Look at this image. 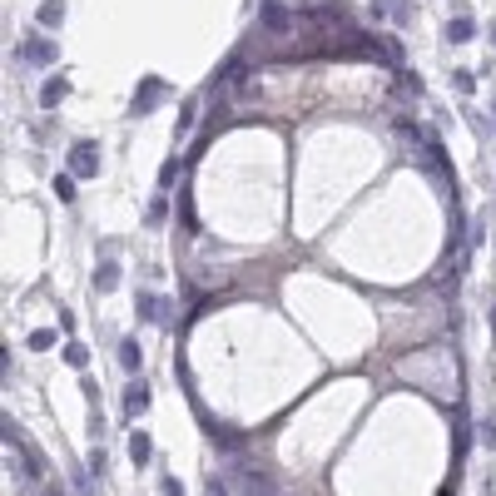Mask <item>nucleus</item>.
Masks as SVG:
<instances>
[{
    "mask_svg": "<svg viewBox=\"0 0 496 496\" xmlns=\"http://www.w3.org/2000/svg\"><path fill=\"white\" fill-rule=\"evenodd\" d=\"M233 492L238 496H283L268 472H258V467H238V457H233Z\"/></svg>",
    "mask_w": 496,
    "mask_h": 496,
    "instance_id": "f257e3e1",
    "label": "nucleus"
},
{
    "mask_svg": "<svg viewBox=\"0 0 496 496\" xmlns=\"http://www.w3.org/2000/svg\"><path fill=\"white\" fill-rule=\"evenodd\" d=\"M169 95H174V85H169L164 75H144L139 90H134V114H149L159 99H169Z\"/></svg>",
    "mask_w": 496,
    "mask_h": 496,
    "instance_id": "f03ea898",
    "label": "nucleus"
},
{
    "mask_svg": "<svg viewBox=\"0 0 496 496\" xmlns=\"http://www.w3.org/2000/svg\"><path fill=\"white\" fill-rule=\"evenodd\" d=\"M95 169H99V144L95 139H80V144L70 149V174H75V179H95Z\"/></svg>",
    "mask_w": 496,
    "mask_h": 496,
    "instance_id": "7ed1b4c3",
    "label": "nucleus"
},
{
    "mask_svg": "<svg viewBox=\"0 0 496 496\" xmlns=\"http://www.w3.org/2000/svg\"><path fill=\"white\" fill-rule=\"evenodd\" d=\"M258 25L273 30V35H288V30H293V10H288L283 0H263V5H258Z\"/></svg>",
    "mask_w": 496,
    "mask_h": 496,
    "instance_id": "20e7f679",
    "label": "nucleus"
},
{
    "mask_svg": "<svg viewBox=\"0 0 496 496\" xmlns=\"http://www.w3.org/2000/svg\"><path fill=\"white\" fill-rule=\"evenodd\" d=\"M20 60H25V65H35V70L55 65V40H45V35H30V40L20 45Z\"/></svg>",
    "mask_w": 496,
    "mask_h": 496,
    "instance_id": "39448f33",
    "label": "nucleus"
},
{
    "mask_svg": "<svg viewBox=\"0 0 496 496\" xmlns=\"http://www.w3.org/2000/svg\"><path fill=\"white\" fill-rule=\"evenodd\" d=\"M427 159H432V174L442 179V189L452 194V159H447V149L442 144H427Z\"/></svg>",
    "mask_w": 496,
    "mask_h": 496,
    "instance_id": "423d86ee",
    "label": "nucleus"
},
{
    "mask_svg": "<svg viewBox=\"0 0 496 496\" xmlns=\"http://www.w3.org/2000/svg\"><path fill=\"white\" fill-rule=\"evenodd\" d=\"M65 95H70V80H65V75H50V80H45V90H40V109H55Z\"/></svg>",
    "mask_w": 496,
    "mask_h": 496,
    "instance_id": "0eeeda50",
    "label": "nucleus"
},
{
    "mask_svg": "<svg viewBox=\"0 0 496 496\" xmlns=\"http://www.w3.org/2000/svg\"><path fill=\"white\" fill-rule=\"evenodd\" d=\"M134 313H139V323H159V318H164V298H154V293H139V303H134Z\"/></svg>",
    "mask_w": 496,
    "mask_h": 496,
    "instance_id": "6e6552de",
    "label": "nucleus"
},
{
    "mask_svg": "<svg viewBox=\"0 0 496 496\" xmlns=\"http://www.w3.org/2000/svg\"><path fill=\"white\" fill-rule=\"evenodd\" d=\"M95 288L99 293H114V288H119V263H114V258H104L95 268Z\"/></svg>",
    "mask_w": 496,
    "mask_h": 496,
    "instance_id": "1a4fd4ad",
    "label": "nucleus"
},
{
    "mask_svg": "<svg viewBox=\"0 0 496 496\" xmlns=\"http://www.w3.org/2000/svg\"><path fill=\"white\" fill-rule=\"evenodd\" d=\"M149 407V388L144 383H129V393H124V417H139Z\"/></svg>",
    "mask_w": 496,
    "mask_h": 496,
    "instance_id": "9d476101",
    "label": "nucleus"
},
{
    "mask_svg": "<svg viewBox=\"0 0 496 496\" xmlns=\"http://www.w3.org/2000/svg\"><path fill=\"white\" fill-rule=\"evenodd\" d=\"M149 452H154L149 432H134V437H129V457H134V467H149Z\"/></svg>",
    "mask_w": 496,
    "mask_h": 496,
    "instance_id": "9b49d317",
    "label": "nucleus"
},
{
    "mask_svg": "<svg viewBox=\"0 0 496 496\" xmlns=\"http://www.w3.org/2000/svg\"><path fill=\"white\" fill-rule=\"evenodd\" d=\"M472 35H477V25H472V20H467V15H457V20H452V25H447V40H452V45H467V40H472Z\"/></svg>",
    "mask_w": 496,
    "mask_h": 496,
    "instance_id": "f8f14e48",
    "label": "nucleus"
},
{
    "mask_svg": "<svg viewBox=\"0 0 496 496\" xmlns=\"http://www.w3.org/2000/svg\"><path fill=\"white\" fill-rule=\"evenodd\" d=\"M40 25H45V30L65 25V0H45V5H40Z\"/></svg>",
    "mask_w": 496,
    "mask_h": 496,
    "instance_id": "ddd939ff",
    "label": "nucleus"
},
{
    "mask_svg": "<svg viewBox=\"0 0 496 496\" xmlns=\"http://www.w3.org/2000/svg\"><path fill=\"white\" fill-rule=\"evenodd\" d=\"M119 363H124L129 373H139V343H134V338H119Z\"/></svg>",
    "mask_w": 496,
    "mask_h": 496,
    "instance_id": "4468645a",
    "label": "nucleus"
},
{
    "mask_svg": "<svg viewBox=\"0 0 496 496\" xmlns=\"http://www.w3.org/2000/svg\"><path fill=\"white\" fill-rule=\"evenodd\" d=\"M70 482H75V492H80V496H95V472H90V467H75V472H70Z\"/></svg>",
    "mask_w": 496,
    "mask_h": 496,
    "instance_id": "2eb2a0df",
    "label": "nucleus"
},
{
    "mask_svg": "<svg viewBox=\"0 0 496 496\" xmlns=\"http://www.w3.org/2000/svg\"><path fill=\"white\" fill-rule=\"evenodd\" d=\"M65 363L70 368H90V348L85 343H65Z\"/></svg>",
    "mask_w": 496,
    "mask_h": 496,
    "instance_id": "dca6fc26",
    "label": "nucleus"
},
{
    "mask_svg": "<svg viewBox=\"0 0 496 496\" xmlns=\"http://www.w3.org/2000/svg\"><path fill=\"white\" fill-rule=\"evenodd\" d=\"M393 129H397V139H402V144H422V129H417L412 119H397Z\"/></svg>",
    "mask_w": 496,
    "mask_h": 496,
    "instance_id": "f3484780",
    "label": "nucleus"
},
{
    "mask_svg": "<svg viewBox=\"0 0 496 496\" xmlns=\"http://www.w3.org/2000/svg\"><path fill=\"white\" fill-rule=\"evenodd\" d=\"M164 218H169V203H164V194H159L154 203H149V213H144V223H149V228H159Z\"/></svg>",
    "mask_w": 496,
    "mask_h": 496,
    "instance_id": "a211bd4d",
    "label": "nucleus"
},
{
    "mask_svg": "<svg viewBox=\"0 0 496 496\" xmlns=\"http://www.w3.org/2000/svg\"><path fill=\"white\" fill-rule=\"evenodd\" d=\"M25 343H30L35 353H45V348H55V333H50V328H35V333H30Z\"/></svg>",
    "mask_w": 496,
    "mask_h": 496,
    "instance_id": "6ab92c4d",
    "label": "nucleus"
},
{
    "mask_svg": "<svg viewBox=\"0 0 496 496\" xmlns=\"http://www.w3.org/2000/svg\"><path fill=\"white\" fill-rule=\"evenodd\" d=\"M55 194L65 198V203H75V174H60L55 179Z\"/></svg>",
    "mask_w": 496,
    "mask_h": 496,
    "instance_id": "aec40b11",
    "label": "nucleus"
},
{
    "mask_svg": "<svg viewBox=\"0 0 496 496\" xmlns=\"http://www.w3.org/2000/svg\"><path fill=\"white\" fill-rule=\"evenodd\" d=\"M452 85H457L462 95H472V90H477V75H472V70H457V75H452Z\"/></svg>",
    "mask_w": 496,
    "mask_h": 496,
    "instance_id": "412c9836",
    "label": "nucleus"
},
{
    "mask_svg": "<svg viewBox=\"0 0 496 496\" xmlns=\"http://www.w3.org/2000/svg\"><path fill=\"white\" fill-rule=\"evenodd\" d=\"M397 85H402V90H407V95H422V80H417V75H412V70H402V75H397Z\"/></svg>",
    "mask_w": 496,
    "mask_h": 496,
    "instance_id": "4be33fe9",
    "label": "nucleus"
},
{
    "mask_svg": "<svg viewBox=\"0 0 496 496\" xmlns=\"http://www.w3.org/2000/svg\"><path fill=\"white\" fill-rule=\"evenodd\" d=\"M174 179H179V159H169V164H164V169H159V189H169V184H174Z\"/></svg>",
    "mask_w": 496,
    "mask_h": 496,
    "instance_id": "5701e85b",
    "label": "nucleus"
},
{
    "mask_svg": "<svg viewBox=\"0 0 496 496\" xmlns=\"http://www.w3.org/2000/svg\"><path fill=\"white\" fill-rule=\"evenodd\" d=\"M203 496H228V487H223L218 477H208V482H203Z\"/></svg>",
    "mask_w": 496,
    "mask_h": 496,
    "instance_id": "b1692460",
    "label": "nucleus"
},
{
    "mask_svg": "<svg viewBox=\"0 0 496 496\" xmlns=\"http://www.w3.org/2000/svg\"><path fill=\"white\" fill-rule=\"evenodd\" d=\"M164 496H184V482L179 477H164Z\"/></svg>",
    "mask_w": 496,
    "mask_h": 496,
    "instance_id": "393cba45",
    "label": "nucleus"
},
{
    "mask_svg": "<svg viewBox=\"0 0 496 496\" xmlns=\"http://www.w3.org/2000/svg\"><path fill=\"white\" fill-rule=\"evenodd\" d=\"M482 437H487V447H496V417L487 422V427H482Z\"/></svg>",
    "mask_w": 496,
    "mask_h": 496,
    "instance_id": "a878e982",
    "label": "nucleus"
},
{
    "mask_svg": "<svg viewBox=\"0 0 496 496\" xmlns=\"http://www.w3.org/2000/svg\"><path fill=\"white\" fill-rule=\"evenodd\" d=\"M437 496H457V487H452V482H447V487H442V492H437Z\"/></svg>",
    "mask_w": 496,
    "mask_h": 496,
    "instance_id": "bb28decb",
    "label": "nucleus"
},
{
    "mask_svg": "<svg viewBox=\"0 0 496 496\" xmlns=\"http://www.w3.org/2000/svg\"><path fill=\"white\" fill-rule=\"evenodd\" d=\"M45 496H65V492H60V487H50V492H45Z\"/></svg>",
    "mask_w": 496,
    "mask_h": 496,
    "instance_id": "cd10ccee",
    "label": "nucleus"
},
{
    "mask_svg": "<svg viewBox=\"0 0 496 496\" xmlns=\"http://www.w3.org/2000/svg\"><path fill=\"white\" fill-rule=\"evenodd\" d=\"M492 328H496V308H492Z\"/></svg>",
    "mask_w": 496,
    "mask_h": 496,
    "instance_id": "c85d7f7f",
    "label": "nucleus"
},
{
    "mask_svg": "<svg viewBox=\"0 0 496 496\" xmlns=\"http://www.w3.org/2000/svg\"><path fill=\"white\" fill-rule=\"evenodd\" d=\"M492 45H496V25H492Z\"/></svg>",
    "mask_w": 496,
    "mask_h": 496,
    "instance_id": "c756f323",
    "label": "nucleus"
}]
</instances>
